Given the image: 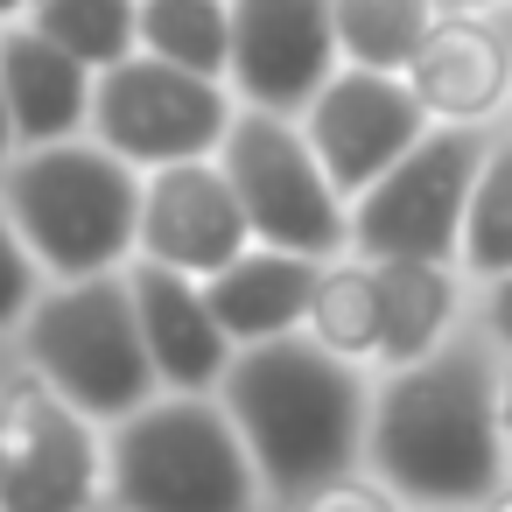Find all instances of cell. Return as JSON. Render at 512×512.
<instances>
[{"mask_svg": "<svg viewBox=\"0 0 512 512\" xmlns=\"http://www.w3.org/2000/svg\"><path fill=\"white\" fill-rule=\"evenodd\" d=\"M134 36H141V50H155L183 71L225 78V64H232V0H141Z\"/></svg>", "mask_w": 512, "mask_h": 512, "instance_id": "ffe728a7", "label": "cell"}, {"mask_svg": "<svg viewBox=\"0 0 512 512\" xmlns=\"http://www.w3.org/2000/svg\"><path fill=\"white\" fill-rule=\"evenodd\" d=\"M106 449L92 442V414H78L43 372L0 379V505L8 512H64L99 498Z\"/></svg>", "mask_w": 512, "mask_h": 512, "instance_id": "9c48e42d", "label": "cell"}, {"mask_svg": "<svg viewBox=\"0 0 512 512\" xmlns=\"http://www.w3.org/2000/svg\"><path fill=\"white\" fill-rule=\"evenodd\" d=\"M0 99H8L15 141H64L92 113V64H78L43 29H8L0 36Z\"/></svg>", "mask_w": 512, "mask_h": 512, "instance_id": "9a60e30c", "label": "cell"}, {"mask_svg": "<svg viewBox=\"0 0 512 512\" xmlns=\"http://www.w3.org/2000/svg\"><path fill=\"white\" fill-rule=\"evenodd\" d=\"M435 8H456V15H477V8H491V0H435Z\"/></svg>", "mask_w": 512, "mask_h": 512, "instance_id": "83f0119b", "label": "cell"}, {"mask_svg": "<svg viewBox=\"0 0 512 512\" xmlns=\"http://www.w3.org/2000/svg\"><path fill=\"white\" fill-rule=\"evenodd\" d=\"M316 267H323V260H309V253H288V246H260V239H253V246L232 253L218 274H204L211 316L225 323L232 344L274 337V330H302Z\"/></svg>", "mask_w": 512, "mask_h": 512, "instance_id": "2e32d148", "label": "cell"}, {"mask_svg": "<svg viewBox=\"0 0 512 512\" xmlns=\"http://www.w3.org/2000/svg\"><path fill=\"white\" fill-rule=\"evenodd\" d=\"M127 288H134V316H141V337H148L155 379L176 386V393H204V386H218V372H225V358H232V337H225V323L211 316L204 281L141 253L134 274H127Z\"/></svg>", "mask_w": 512, "mask_h": 512, "instance_id": "5bb4252c", "label": "cell"}, {"mask_svg": "<svg viewBox=\"0 0 512 512\" xmlns=\"http://www.w3.org/2000/svg\"><path fill=\"white\" fill-rule=\"evenodd\" d=\"M400 78L414 85L428 120H491L512 99V43L484 15L435 8V22L407 50Z\"/></svg>", "mask_w": 512, "mask_h": 512, "instance_id": "4fadbf2b", "label": "cell"}, {"mask_svg": "<svg viewBox=\"0 0 512 512\" xmlns=\"http://www.w3.org/2000/svg\"><path fill=\"white\" fill-rule=\"evenodd\" d=\"M365 463L393 498H421V505L491 498L505 470L498 344L463 330L407 365H386L365 414Z\"/></svg>", "mask_w": 512, "mask_h": 512, "instance_id": "6da1fadb", "label": "cell"}, {"mask_svg": "<svg viewBox=\"0 0 512 512\" xmlns=\"http://www.w3.org/2000/svg\"><path fill=\"white\" fill-rule=\"evenodd\" d=\"M372 288H379V365H407V358H421L449 337L456 260L386 253V260H372Z\"/></svg>", "mask_w": 512, "mask_h": 512, "instance_id": "e0dca14e", "label": "cell"}, {"mask_svg": "<svg viewBox=\"0 0 512 512\" xmlns=\"http://www.w3.org/2000/svg\"><path fill=\"white\" fill-rule=\"evenodd\" d=\"M85 127L127 155L134 169H162V162H190V155H218L225 127H232V99H225V78H204V71H183L169 57H120L99 71L92 85V113Z\"/></svg>", "mask_w": 512, "mask_h": 512, "instance_id": "ba28073f", "label": "cell"}, {"mask_svg": "<svg viewBox=\"0 0 512 512\" xmlns=\"http://www.w3.org/2000/svg\"><path fill=\"white\" fill-rule=\"evenodd\" d=\"M218 386H225V414L246 435V456L267 498L295 505L309 484L358 470L365 414H372L365 365L323 351L309 330H274V337L239 344Z\"/></svg>", "mask_w": 512, "mask_h": 512, "instance_id": "7a4b0ae2", "label": "cell"}, {"mask_svg": "<svg viewBox=\"0 0 512 512\" xmlns=\"http://www.w3.org/2000/svg\"><path fill=\"white\" fill-rule=\"evenodd\" d=\"M302 330L351 358V365H372L379 358V288H372V260L365 253H330L316 267V288H309V309H302Z\"/></svg>", "mask_w": 512, "mask_h": 512, "instance_id": "ac0fdd59", "label": "cell"}, {"mask_svg": "<svg viewBox=\"0 0 512 512\" xmlns=\"http://www.w3.org/2000/svg\"><path fill=\"white\" fill-rule=\"evenodd\" d=\"M498 435H505V456H512V365H498Z\"/></svg>", "mask_w": 512, "mask_h": 512, "instance_id": "484cf974", "label": "cell"}, {"mask_svg": "<svg viewBox=\"0 0 512 512\" xmlns=\"http://www.w3.org/2000/svg\"><path fill=\"white\" fill-rule=\"evenodd\" d=\"M505 8H512V0H505Z\"/></svg>", "mask_w": 512, "mask_h": 512, "instance_id": "4dcf8cb0", "label": "cell"}, {"mask_svg": "<svg viewBox=\"0 0 512 512\" xmlns=\"http://www.w3.org/2000/svg\"><path fill=\"white\" fill-rule=\"evenodd\" d=\"M106 491L148 512H232L260 498V477L225 400L176 393V400H141L134 414L113 421Z\"/></svg>", "mask_w": 512, "mask_h": 512, "instance_id": "277c9868", "label": "cell"}, {"mask_svg": "<svg viewBox=\"0 0 512 512\" xmlns=\"http://www.w3.org/2000/svg\"><path fill=\"white\" fill-rule=\"evenodd\" d=\"M456 267L477 281L512 267V127L484 141V162H477L470 204H463V232H456Z\"/></svg>", "mask_w": 512, "mask_h": 512, "instance_id": "d6986e66", "label": "cell"}, {"mask_svg": "<svg viewBox=\"0 0 512 512\" xmlns=\"http://www.w3.org/2000/svg\"><path fill=\"white\" fill-rule=\"evenodd\" d=\"M29 302H36V253L22 246L15 218H0V330L22 323Z\"/></svg>", "mask_w": 512, "mask_h": 512, "instance_id": "603a6c76", "label": "cell"}, {"mask_svg": "<svg viewBox=\"0 0 512 512\" xmlns=\"http://www.w3.org/2000/svg\"><path fill=\"white\" fill-rule=\"evenodd\" d=\"M484 337L512 358V267L484 281Z\"/></svg>", "mask_w": 512, "mask_h": 512, "instance_id": "d4e9b609", "label": "cell"}, {"mask_svg": "<svg viewBox=\"0 0 512 512\" xmlns=\"http://www.w3.org/2000/svg\"><path fill=\"white\" fill-rule=\"evenodd\" d=\"M8 148H15V120H8V99H0V162H8Z\"/></svg>", "mask_w": 512, "mask_h": 512, "instance_id": "4316f807", "label": "cell"}, {"mask_svg": "<svg viewBox=\"0 0 512 512\" xmlns=\"http://www.w3.org/2000/svg\"><path fill=\"white\" fill-rule=\"evenodd\" d=\"M0 197H8V218L22 232V246L36 253V267H50L57 281L120 267L141 232V176L106 141L64 134V141L29 148L8 169Z\"/></svg>", "mask_w": 512, "mask_h": 512, "instance_id": "3957f363", "label": "cell"}, {"mask_svg": "<svg viewBox=\"0 0 512 512\" xmlns=\"http://www.w3.org/2000/svg\"><path fill=\"white\" fill-rule=\"evenodd\" d=\"M295 120H302V134H309L323 176H330L337 197L351 204L379 169H393V162L414 148V134L428 127V106L414 99V85H407L400 71L337 64V71L309 92V106H302Z\"/></svg>", "mask_w": 512, "mask_h": 512, "instance_id": "30bf717a", "label": "cell"}, {"mask_svg": "<svg viewBox=\"0 0 512 512\" xmlns=\"http://www.w3.org/2000/svg\"><path fill=\"white\" fill-rule=\"evenodd\" d=\"M22 351H29V372H43L92 421H120L141 400H155V386H162L148 337H141V316H134V288L113 267L71 274L64 288L29 302Z\"/></svg>", "mask_w": 512, "mask_h": 512, "instance_id": "5b68a950", "label": "cell"}, {"mask_svg": "<svg viewBox=\"0 0 512 512\" xmlns=\"http://www.w3.org/2000/svg\"><path fill=\"white\" fill-rule=\"evenodd\" d=\"M295 505H351V512H379V505H393V491H386V484H365V477H351V470H337V477L309 484Z\"/></svg>", "mask_w": 512, "mask_h": 512, "instance_id": "cb8c5ba5", "label": "cell"}, {"mask_svg": "<svg viewBox=\"0 0 512 512\" xmlns=\"http://www.w3.org/2000/svg\"><path fill=\"white\" fill-rule=\"evenodd\" d=\"M428 22H435V0H330V29H337L344 64L400 71Z\"/></svg>", "mask_w": 512, "mask_h": 512, "instance_id": "44dd1931", "label": "cell"}, {"mask_svg": "<svg viewBox=\"0 0 512 512\" xmlns=\"http://www.w3.org/2000/svg\"><path fill=\"white\" fill-rule=\"evenodd\" d=\"M134 246L162 267H183V274H218L232 253L253 246V225H246V204L232 190V176L211 162V155H190V162H162L148 183H141V232Z\"/></svg>", "mask_w": 512, "mask_h": 512, "instance_id": "7c38bea8", "label": "cell"}, {"mask_svg": "<svg viewBox=\"0 0 512 512\" xmlns=\"http://www.w3.org/2000/svg\"><path fill=\"white\" fill-rule=\"evenodd\" d=\"M491 498H498V505H512V491H505V484H491Z\"/></svg>", "mask_w": 512, "mask_h": 512, "instance_id": "f546056e", "label": "cell"}, {"mask_svg": "<svg viewBox=\"0 0 512 512\" xmlns=\"http://www.w3.org/2000/svg\"><path fill=\"white\" fill-rule=\"evenodd\" d=\"M484 141H491L484 120L421 127L414 148L351 197V253H365V260H386V253L456 260V232H463V204H470V176L484 162Z\"/></svg>", "mask_w": 512, "mask_h": 512, "instance_id": "52a82bcc", "label": "cell"}, {"mask_svg": "<svg viewBox=\"0 0 512 512\" xmlns=\"http://www.w3.org/2000/svg\"><path fill=\"white\" fill-rule=\"evenodd\" d=\"M29 8V0H0V22H8V15H22Z\"/></svg>", "mask_w": 512, "mask_h": 512, "instance_id": "f1b7e54d", "label": "cell"}, {"mask_svg": "<svg viewBox=\"0 0 512 512\" xmlns=\"http://www.w3.org/2000/svg\"><path fill=\"white\" fill-rule=\"evenodd\" d=\"M337 29L330 0H232V64L225 78L239 85L246 106L302 113L309 92L337 71Z\"/></svg>", "mask_w": 512, "mask_h": 512, "instance_id": "8fae6325", "label": "cell"}, {"mask_svg": "<svg viewBox=\"0 0 512 512\" xmlns=\"http://www.w3.org/2000/svg\"><path fill=\"white\" fill-rule=\"evenodd\" d=\"M218 169L232 176L260 246H288L309 260H330L351 246V204L323 176L295 113H274V106L232 113L225 141H218Z\"/></svg>", "mask_w": 512, "mask_h": 512, "instance_id": "8992f818", "label": "cell"}, {"mask_svg": "<svg viewBox=\"0 0 512 512\" xmlns=\"http://www.w3.org/2000/svg\"><path fill=\"white\" fill-rule=\"evenodd\" d=\"M36 22L50 43H64L78 64H120L141 36H134V15H141V0H29Z\"/></svg>", "mask_w": 512, "mask_h": 512, "instance_id": "7402d4cb", "label": "cell"}]
</instances>
